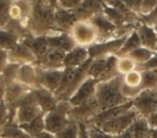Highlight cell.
<instances>
[{
	"instance_id": "4316f807",
	"label": "cell",
	"mask_w": 157,
	"mask_h": 138,
	"mask_svg": "<svg viewBox=\"0 0 157 138\" xmlns=\"http://www.w3.org/2000/svg\"><path fill=\"white\" fill-rule=\"evenodd\" d=\"M109 57H100V58L93 59L92 62H90V69H88V77L94 78L99 82L105 69H107Z\"/></svg>"
},
{
	"instance_id": "7402d4cb",
	"label": "cell",
	"mask_w": 157,
	"mask_h": 138,
	"mask_svg": "<svg viewBox=\"0 0 157 138\" xmlns=\"http://www.w3.org/2000/svg\"><path fill=\"white\" fill-rule=\"evenodd\" d=\"M136 32L138 33V37L141 42L142 47H145L153 52H156L157 47V33L154 28L148 27L144 24L139 23Z\"/></svg>"
},
{
	"instance_id": "ba28073f",
	"label": "cell",
	"mask_w": 157,
	"mask_h": 138,
	"mask_svg": "<svg viewBox=\"0 0 157 138\" xmlns=\"http://www.w3.org/2000/svg\"><path fill=\"white\" fill-rule=\"evenodd\" d=\"M127 37L121 39H113L105 42H96L90 47H87L90 59H96L100 57H109L115 55L122 48Z\"/></svg>"
},
{
	"instance_id": "681fc988",
	"label": "cell",
	"mask_w": 157,
	"mask_h": 138,
	"mask_svg": "<svg viewBox=\"0 0 157 138\" xmlns=\"http://www.w3.org/2000/svg\"><path fill=\"white\" fill-rule=\"evenodd\" d=\"M115 138H132V136H131V132H130V127H129L127 131H125L124 133L115 136Z\"/></svg>"
},
{
	"instance_id": "f6af8a7d",
	"label": "cell",
	"mask_w": 157,
	"mask_h": 138,
	"mask_svg": "<svg viewBox=\"0 0 157 138\" xmlns=\"http://www.w3.org/2000/svg\"><path fill=\"white\" fill-rule=\"evenodd\" d=\"M9 53L5 49L0 48V75L3 73L5 69L7 67V65L9 64Z\"/></svg>"
},
{
	"instance_id": "836d02e7",
	"label": "cell",
	"mask_w": 157,
	"mask_h": 138,
	"mask_svg": "<svg viewBox=\"0 0 157 138\" xmlns=\"http://www.w3.org/2000/svg\"><path fill=\"white\" fill-rule=\"evenodd\" d=\"M122 79H123V84H124L125 86L130 87V88L142 89V87H141L142 74H141V71H139V70H135V71L122 76Z\"/></svg>"
},
{
	"instance_id": "b9f144b4",
	"label": "cell",
	"mask_w": 157,
	"mask_h": 138,
	"mask_svg": "<svg viewBox=\"0 0 157 138\" xmlns=\"http://www.w3.org/2000/svg\"><path fill=\"white\" fill-rule=\"evenodd\" d=\"M137 70L139 71H157V53L147 61L146 63L137 67Z\"/></svg>"
},
{
	"instance_id": "d6a6232c",
	"label": "cell",
	"mask_w": 157,
	"mask_h": 138,
	"mask_svg": "<svg viewBox=\"0 0 157 138\" xmlns=\"http://www.w3.org/2000/svg\"><path fill=\"white\" fill-rule=\"evenodd\" d=\"M102 13L105 14V17H107L109 20H111L117 28L118 27H122L123 25H125V24H128L126 18H125L120 12L116 11V10L113 9V8L109 7L108 5H105V9H103Z\"/></svg>"
},
{
	"instance_id": "ee69618b",
	"label": "cell",
	"mask_w": 157,
	"mask_h": 138,
	"mask_svg": "<svg viewBox=\"0 0 157 138\" xmlns=\"http://www.w3.org/2000/svg\"><path fill=\"white\" fill-rule=\"evenodd\" d=\"M9 120V111L3 102H0V129Z\"/></svg>"
},
{
	"instance_id": "603a6c76",
	"label": "cell",
	"mask_w": 157,
	"mask_h": 138,
	"mask_svg": "<svg viewBox=\"0 0 157 138\" xmlns=\"http://www.w3.org/2000/svg\"><path fill=\"white\" fill-rule=\"evenodd\" d=\"M21 42H23L27 47L30 48V50L35 54V56L37 57L38 61L48 53V49H50L45 37H35V35L29 34V35H27L26 38H24Z\"/></svg>"
},
{
	"instance_id": "60d3db41",
	"label": "cell",
	"mask_w": 157,
	"mask_h": 138,
	"mask_svg": "<svg viewBox=\"0 0 157 138\" xmlns=\"http://www.w3.org/2000/svg\"><path fill=\"white\" fill-rule=\"evenodd\" d=\"M155 8H157V0H143L140 9V16L147 15Z\"/></svg>"
},
{
	"instance_id": "74e56055",
	"label": "cell",
	"mask_w": 157,
	"mask_h": 138,
	"mask_svg": "<svg viewBox=\"0 0 157 138\" xmlns=\"http://www.w3.org/2000/svg\"><path fill=\"white\" fill-rule=\"evenodd\" d=\"M86 126H87V132H88V135H90V138H115V136L102 131L98 126L87 125V124H86Z\"/></svg>"
},
{
	"instance_id": "8992f818",
	"label": "cell",
	"mask_w": 157,
	"mask_h": 138,
	"mask_svg": "<svg viewBox=\"0 0 157 138\" xmlns=\"http://www.w3.org/2000/svg\"><path fill=\"white\" fill-rule=\"evenodd\" d=\"M132 107L139 116L147 118L157 111V90H143L132 100Z\"/></svg>"
},
{
	"instance_id": "d590c367",
	"label": "cell",
	"mask_w": 157,
	"mask_h": 138,
	"mask_svg": "<svg viewBox=\"0 0 157 138\" xmlns=\"http://www.w3.org/2000/svg\"><path fill=\"white\" fill-rule=\"evenodd\" d=\"M80 134V123L75 121H70V123L58 134H56V138H78Z\"/></svg>"
},
{
	"instance_id": "f35d334b",
	"label": "cell",
	"mask_w": 157,
	"mask_h": 138,
	"mask_svg": "<svg viewBox=\"0 0 157 138\" xmlns=\"http://www.w3.org/2000/svg\"><path fill=\"white\" fill-rule=\"evenodd\" d=\"M82 2H83V0H57V8L74 11L81 5Z\"/></svg>"
},
{
	"instance_id": "6da1fadb",
	"label": "cell",
	"mask_w": 157,
	"mask_h": 138,
	"mask_svg": "<svg viewBox=\"0 0 157 138\" xmlns=\"http://www.w3.org/2000/svg\"><path fill=\"white\" fill-rule=\"evenodd\" d=\"M56 8L48 0H36L29 20L28 32L35 37H48L60 32L55 26Z\"/></svg>"
},
{
	"instance_id": "8d00e7d4",
	"label": "cell",
	"mask_w": 157,
	"mask_h": 138,
	"mask_svg": "<svg viewBox=\"0 0 157 138\" xmlns=\"http://www.w3.org/2000/svg\"><path fill=\"white\" fill-rule=\"evenodd\" d=\"M10 0H0V29H3L9 23Z\"/></svg>"
},
{
	"instance_id": "3957f363",
	"label": "cell",
	"mask_w": 157,
	"mask_h": 138,
	"mask_svg": "<svg viewBox=\"0 0 157 138\" xmlns=\"http://www.w3.org/2000/svg\"><path fill=\"white\" fill-rule=\"evenodd\" d=\"M71 108V104L68 101H59L54 110L44 114L45 131L54 135L63 131L71 121L69 118V111Z\"/></svg>"
},
{
	"instance_id": "ac0fdd59",
	"label": "cell",
	"mask_w": 157,
	"mask_h": 138,
	"mask_svg": "<svg viewBox=\"0 0 157 138\" xmlns=\"http://www.w3.org/2000/svg\"><path fill=\"white\" fill-rule=\"evenodd\" d=\"M17 82L25 85L31 90L40 88L38 80V67L37 64H22L18 70Z\"/></svg>"
},
{
	"instance_id": "816d5d0a",
	"label": "cell",
	"mask_w": 157,
	"mask_h": 138,
	"mask_svg": "<svg viewBox=\"0 0 157 138\" xmlns=\"http://www.w3.org/2000/svg\"><path fill=\"white\" fill-rule=\"evenodd\" d=\"M154 29H155V31H156V33H157V26H156V27H154Z\"/></svg>"
},
{
	"instance_id": "4dcf8cb0",
	"label": "cell",
	"mask_w": 157,
	"mask_h": 138,
	"mask_svg": "<svg viewBox=\"0 0 157 138\" xmlns=\"http://www.w3.org/2000/svg\"><path fill=\"white\" fill-rule=\"evenodd\" d=\"M116 69H117V72L121 76H124L137 70V63L128 56L120 57L117 59V63H116Z\"/></svg>"
},
{
	"instance_id": "e0dca14e",
	"label": "cell",
	"mask_w": 157,
	"mask_h": 138,
	"mask_svg": "<svg viewBox=\"0 0 157 138\" xmlns=\"http://www.w3.org/2000/svg\"><path fill=\"white\" fill-rule=\"evenodd\" d=\"M45 38L48 47L61 50L66 54L76 46L74 41L72 40L71 35L67 32H57L54 33V34L48 35Z\"/></svg>"
},
{
	"instance_id": "e575fe53",
	"label": "cell",
	"mask_w": 157,
	"mask_h": 138,
	"mask_svg": "<svg viewBox=\"0 0 157 138\" xmlns=\"http://www.w3.org/2000/svg\"><path fill=\"white\" fill-rule=\"evenodd\" d=\"M20 67H21V64L9 62V64L7 65V67L5 69L3 73L1 74L2 79L5 80V82H6V86H8V85L12 84V82L17 80V74H18Z\"/></svg>"
},
{
	"instance_id": "9c48e42d",
	"label": "cell",
	"mask_w": 157,
	"mask_h": 138,
	"mask_svg": "<svg viewBox=\"0 0 157 138\" xmlns=\"http://www.w3.org/2000/svg\"><path fill=\"white\" fill-rule=\"evenodd\" d=\"M99 111H100V107L94 97L82 105L72 107L69 111V118L70 120L75 121L78 123H86Z\"/></svg>"
},
{
	"instance_id": "ab89813d",
	"label": "cell",
	"mask_w": 157,
	"mask_h": 138,
	"mask_svg": "<svg viewBox=\"0 0 157 138\" xmlns=\"http://www.w3.org/2000/svg\"><path fill=\"white\" fill-rule=\"evenodd\" d=\"M140 23L141 24H144L148 27H154L157 26V8H155L150 14L147 15H143L140 16Z\"/></svg>"
},
{
	"instance_id": "d4e9b609",
	"label": "cell",
	"mask_w": 157,
	"mask_h": 138,
	"mask_svg": "<svg viewBox=\"0 0 157 138\" xmlns=\"http://www.w3.org/2000/svg\"><path fill=\"white\" fill-rule=\"evenodd\" d=\"M0 137L2 138H31L20 124L13 120H8V122L0 129Z\"/></svg>"
},
{
	"instance_id": "7dc6e473",
	"label": "cell",
	"mask_w": 157,
	"mask_h": 138,
	"mask_svg": "<svg viewBox=\"0 0 157 138\" xmlns=\"http://www.w3.org/2000/svg\"><path fill=\"white\" fill-rule=\"evenodd\" d=\"M6 82L5 80L2 79V76L0 75V102H3V99H5V94H6Z\"/></svg>"
},
{
	"instance_id": "d6986e66",
	"label": "cell",
	"mask_w": 157,
	"mask_h": 138,
	"mask_svg": "<svg viewBox=\"0 0 157 138\" xmlns=\"http://www.w3.org/2000/svg\"><path fill=\"white\" fill-rule=\"evenodd\" d=\"M76 22H78V20L74 11L56 8V11H55V26L58 29V31L69 33Z\"/></svg>"
},
{
	"instance_id": "9a60e30c",
	"label": "cell",
	"mask_w": 157,
	"mask_h": 138,
	"mask_svg": "<svg viewBox=\"0 0 157 138\" xmlns=\"http://www.w3.org/2000/svg\"><path fill=\"white\" fill-rule=\"evenodd\" d=\"M9 53L10 62L17 63V64H37L38 60L30 48L27 47L23 42H20Z\"/></svg>"
},
{
	"instance_id": "44dd1931",
	"label": "cell",
	"mask_w": 157,
	"mask_h": 138,
	"mask_svg": "<svg viewBox=\"0 0 157 138\" xmlns=\"http://www.w3.org/2000/svg\"><path fill=\"white\" fill-rule=\"evenodd\" d=\"M88 60H90V56H88L87 48L75 46L73 49H71L66 54L65 60H63V69L65 67L76 69V67L86 63Z\"/></svg>"
},
{
	"instance_id": "277c9868",
	"label": "cell",
	"mask_w": 157,
	"mask_h": 138,
	"mask_svg": "<svg viewBox=\"0 0 157 138\" xmlns=\"http://www.w3.org/2000/svg\"><path fill=\"white\" fill-rule=\"evenodd\" d=\"M69 34L71 35L76 46L81 47H90L98 40V33L95 29L94 25L90 20H78L75 23Z\"/></svg>"
},
{
	"instance_id": "f1b7e54d",
	"label": "cell",
	"mask_w": 157,
	"mask_h": 138,
	"mask_svg": "<svg viewBox=\"0 0 157 138\" xmlns=\"http://www.w3.org/2000/svg\"><path fill=\"white\" fill-rule=\"evenodd\" d=\"M21 42V38L5 29H0V48L10 52Z\"/></svg>"
},
{
	"instance_id": "cb8c5ba5",
	"label": "cell",
	"mask_w": 157,
	"mask_h": 138,
	"mask_svg": "<svg viewBox=\"0 0 157 138\" xmlns=\"http://www.w3.org/2000/svg\"><path fill=\"white\" fill-rule=\"evenodd\" d=\"M130 132L132 138H152L153 129L148 124L146 118L138 116L130 126Z\"/></svg>"
},
{
	"instance_id": "f546056e",
	"label": "cell",
	"mask_w": 157,
	"mask_h": 138,
	"mask_svg": "<svg viewBox=\"0 0 157 138\" xmlns=\"http://www.w3.org/2000/svg\"><path fill=\"white\" fill-rule=\"evenodd\" d=\"M156 54V52H153L151 49H147L145 47H139L137 49H135L133 52H131L128 55V57H130L136 63H137V67L142 65L144 63H146L151 58H152L154 55Z\"/></svg>"
},
{
	"instance_id": "1f68e13d",
	"label": "cell",
	"mask_w": 157,
	"mask_h": 138,
	"mask_svg": "<svg viewBox=\"0 0 157 138\" xmlns=\"http://www.w3.org/2000/svg\"><path fill=\"white\" fill-rule=\"evenodd\" d=\"M142 90H157V71H141Z\"/></svg>"
},
{
	"instance_id": "4fadbf2b",
	"label": "cell",
	"mask_w": 157,
	"mask_h": 138,
	"mask_svg": "<svg viewBox=\"0 0 157 138\" xmlns=\"http://www.w3.org/2000/svg\"><path fill=\"white\" fill-rule=\"evenodd\" d=\"M105 5V0H83L74 13L78 20H90L95 15L102 13Z\"/></svg>"
},
{
	"instance_id": "83f0119b",
	"label": "cell",
	"mask_w": 157,
	"mask_h": 138,
	"mask_svg": "<svg viewBox=\"0 0 157 138\" xmlns=\"http://www.w3.org/2000/svg\"><path fill=\"white\" fill-rule=\"evenodd\" d=\"M139 47H141V42H140L139 37H138V33L136 32V30H135L132 33H130V34L127 37L126 41L123 44L122 48L116 53L115 56L118 57V58H120V57L128 56L131 52H133V50Z\"/></svg>"
},
{
	"instance_id": "52a82bcc",
	"label": "cell",
	"mask_w": 157,
	"mask_h": 138,
	"mask_svg": "<svg viewBox=\"0 0 157 138\" xmlns=\"http://www.w3.org/2000/svg\"><path fill=\"white\" fill-rule=\"evenodd\" d=\"M33 2L29 0H11L9 5V17L25 28L28 26L31 13H33Z\"/></svg>"
},
{
	"instance_id": "c3c4849f",
	"label": "cell",
	"mask_w": 157,
	"mask_h": 138,
	"mask_svg": "<svg viewBox=\"0 0 157 138\" xmlns=\"http://www.w3.org/2000/svg\"><path fill=\"white\" fill-rule=\"evenodd\" d=\"M35 138H56V136H55L54 134H51V133H48V132L44 131V132H42L41 134H39L38 136H36Z\"/></svg>"
},
{
	"instance_id": "f5cc1de1",
	"label": "cell",
	"mask_w": 157,
	"mask_h": 138,
	"mask_svg": "<svg viewBox=\"0 0 157 138\" xmlns=\"http://www.w3.org/2000/svg\"><path fill=\"white\" fill-rule=\"evenodd\" d=\"M156 53H157V47H156Z\"/></svg>"
},
{
	"instance_id": "7bdbcfd3",
	"label": "cell",
	"mask_w": 157,
	"mask_h": 138,
	"mask_svg": "<svg viewBox=\"0 0 157 138\" xmlns=\"http://www.w3.org/2000/svg\"><path fill=\"white\" fill-rule=\"evenodd\" d=\"M123 1L133 13L138 14L140 16V9H141V5L143 0H123Z\"/></svg>"
},
{
	"instance_id": "db71d44e",
	"label": "cell",
	"mask_w": 157,
	"mask_h": 138,
	"mask_svg": "<svg viewBox=\"0 0 157 138\" xmlns=\"http://www.w3.org/2000/svg\"><path fill=\"white\" fill-rule=\"evenodd\" d=\"M0 138H2V137H0Z\"/></svg>"
},
{
	"instance_id": "8fae6325",
	"label": "cell",
	"mask_w": 157,
	"mask_h": 138,
	"mask_svg": "<svg viewBox=\"0 0 157 138\" xmlns=\"http://www.w3.org/2000/svg\"><path fill=\"white\" fill-rule=\"evenodd\" d=\"M63 71V69L50 70L38 67V80H39L40 87L51 91L55 94L56 91L58 90L59 85H60Z\"/></svg>"
},
{
	"instance_id": "484cf974",
	"label": "cell",
	"mask_w": 157,
	"mask_h": 138,
	"mask_svg": "<svg viewBox=\"0 0 157 138\" xmlns=\"http://www.w3.org/2000/svg\"><path fill=\"white\" fill-rule=\"evenodd\" d=\"M21 127L30 136L31 138H35L36 136H38L39 134H41L42 132L45 131V124H44V114H40L38 117H36L35 119L27 122L25 124H21Z\"/></svg>"
},
{
	"instance_id": "11a10c76",
	"label": "cell",
	"mask_w": 157,
	"mask_h": 138,
	"mask_svg": "<svg viewBox=\"0 0 157 138\" xmlns=\"http://www.w3.org/2000/svg\"><path fill=\"white\" fill-rule=\"evenodd\" d=\"M10 1H11V0H10Z\"/></svg>"
},
{
	"instance_id": "2e32d148",
	"label": "cell",
	"mask_w": 157,
	"mask_h": 138,
	"mask_svg": "<svg viewBox=\"0 0 157 138\" xmlns=\"http://www.w3.org/2000/svg\"><path fill=\"white\" fill-rule=\"evenodd\" d=\"M66 53L58 49L50 48L45 55L38 61L37 65L43 69L50 70H61L63 69V60Z\"/></svg>"
},
{
	"instance_id": "7a4b0ae2",
	"label": "cell",
	"mask_w": 157,
	"mask_h": 138,
	"mask_svg": "<svg viewBox=\"0 0 157 138\" xmlns=\"http://www.w3.org/2000/svg\"><path fill=\"white\" fill-rule=\"evenodd\" d=\"M122 76H117L108 82H98L95 99L100 110L115 107L129 102V100H127L122 93Z\"/></svg>"
},
{
	"instance_id": "30bf717a",
	"label": "cell",
	"mask_w": 157,
	"mask_h": 138,
	"mask_svg": "<svg viewBox=\"0 0 157 138\" xmlns=\"http://www.w3.org/2000/svg\"><path fill=\"white\" fill-rule=\"evenodd\" d=\"M97 86H98V82L96 79L92 77H87L85 82L73 93V95L70 97L68 102L71 104L72 107H74V106L82 105V104L90 101L95 97Z\"/></svg>"
},
{
	"instance_id": "bcb514c9",
	"label": "cell",
	"mask_w": 157,
	"mask_h": 138,
	"mask_svg": "<svg viewBox=\"0 0 157 138\" xmlns=\"http://www.w3.org/2000/svg\"><path fill=\"white\" fill-rule=\"evenodd\" d=\"M78 138H90L87 132V126L85 123H80V134H78Z\"/></svg>"
},
{
	"instance_id": "5bb4252c",
	"label": "cell",
	"mask_w": 157,
	"mask_h": 138,
	"mask_svg": "<svg viewBox=\"0 0 157 138\" xmlns=\"http://www.w3.org/2000/svg\"><path fill=\"white\" fill-rule=\"evenodd\" d=\"M33 95L35 97L36 103L38 104L43 114H48V112L54 110L59 103V100L57 99L54 93L44 88H41V87L33 89Z\"/></svg>"
},
{
	"instance_id": "ffe728a7",
	"label": "cell",
	"mask_w": 157,
	"mask_h": 138,
	"mask_svg": "<svg viewBox=\"0 0 157 138\" xmlns=\"http://www.w3.org/2000/svg\"><path fill=\"white\" fill-rule=\"evenodd\" d=\"M31 91L30 88H28L25 85L21 84L20 82H14L12 84L8 85L6 88V94L5 99H3V103L6 104L7 108L13 106L16 102L20 101L22 97H24L27 93H29Z\"/></svg>"
},
{
	"instance_id": "5b68a950",
	"label": "cell",
	"mask_w": 157,
	"mask_h": 138,
	"mask_svg": "<svg viewBox=\"0 0 157 138\" xmlns=\"http://www.w3.org/2000/svg\"><path fill=\"white\" fill-rule=\"evenodd\" d=\"M138 116H139V114L132 107L125 114H121V116L116 117V118L112 119V120L107 121V122H105L98 127H100L102 131L107 132V133L111 134V135L117 136L120 134L124 133L125 131H127L132 125V123L135 122Z\"/></svg>"
},
{
	"instance_id": "7c38bea8",
	"label": "cell",
	"mask_w": 157,
	"mask_h": 138,
	"mask_svg": "<svg viewBox=\"0 0 157 138\" xmlns=\"http://www.w3.org/2000/svg\"><path fill=\"white\" fill-rule=\"evenodd\" d=\"M94 25L97 33H98V40L97 42H105L109 40H113L115 35V31L117 27L109 20L105 16L103 13L97 14L90 20Z\"/></svg>"
},
{
	"instance_id": "f907efd6",
	"label": "cell",
	"mask_w": 157,
	"mask_h": 138,
	"mask_svg": "<svg viewBox=\"0 0 157 138\" xmlns=\"http://www.w3.org/2000/svg\"><path fill=\"white\" fill-rule=\"evenodd\" d=\"M48 1H50L55 8H57V0H48Z\"/></svg>"
}]
</instances>
